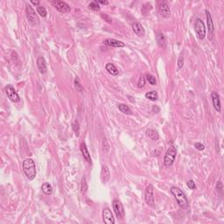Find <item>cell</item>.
I'll use <instances>...</instances> for the list:
<instances>
[{
  "instance_id": "1",
  "label": "cell",
  "mask_w": 224,
  "mask_h": 224,
  "mask_svg": "<svg viewBox=\"0 0 224 224\" xmlns=\"http://www.w3.org/2000/svg\"><path fill=\"white\" fill-rule=\"evenodd\" d=\"M23 171L29 180H33L36 176V166L32 158H26L23 161Z\"/></svg>"
},
{
  "instance_id": "2",
  "label": "cell",
  "mask_w": 224,
  "mask_h": 224,
  "mask_svg": "<svg viewBox=\"0 0 224 224\" xmlns=\"http://www.w3.org/2000/svg\"><path fill=\"white\" fill-rule=\"evenodd\" d=\"M171 193L174 196L175 200H177V203L180 206V208H182V209H186V208H188V205L189 204H188L187 198L185 195V193L180 188L173 187L171 188Z\"/></svg>"
},
{
  "instance_id": "3",
  "label": "cell",
  "mask_w": 224,
  "mask_h": 224,
  "mask_svg": "<svg viewBox=\"0 0 224 224\" xmlns=\"http://www.w3.org/2000/svg\"><path fill=\"white\" fill-rule=\"evenodd\" d=\"M176 155H177V149L174 145H171L168 147V149L166 151L165 158H164V164L166 166H171L174 162L175 161L176 158Z\"/></svg>"
},
{
  "instance_id": "4",
  "label": "cell",
  "mask_w": 224,
  "mask_h": 224,
  "mask_svg": "<svg viewBox=\"0 0 224 224\" xmlns=\"http://www.w3.org/2000/svg\"><path fill=\"white\" fill-rule=\"evenodd\" d=\"M194 30L200 40H203L206 36V28L200 18H196L194 22Z\"/></svg>"
},
{
  "instance_id": "5",
  "label": "cell",
  "mask_w": 224,
  "mask_h": 224,
  "mask_svg": "<svg viewBox=\"0 0 224 224\" xmlns=\"http://www.w3.org/2000/svg\"><path fill=\"white\" fill-rule=\"evenodd\" d=\"M144 200L147 205L151 207L154 206V193H153V187L152 185H148L145 188V193H144Z\"/></svg>"
},
{
  "instance_id": "6",
  "label": "cell",
  "mask_w": 224,
  "mask_h": 224,
  "mask_svg": "<svg viewBox=\"0 0 224 224\" xmlns=\"http://www.w3.org/2000/svg\"><path fill=\"white\" fill-rule=\"evenodd\" d=\"M26 18H27L28 21L33 25H37L40 21L39 17L36 14L35 11L33 10V8L30 5H26Z\"/></svg>"
},
{
  "instance_id": "7",
  "label": "cell",
  "mask_w": 224,
  "mask_h": 224,
  "mask_svg": "<svg viewBox=\"0 0 224 224\" xmlns=\"http://www.w3.org/2000/svg\"><path fill=\"white\" fill-rule=\"evenodd\" d=\"M52 5L58 10L60 12H62V13H67L71 11L70 6L67 4L66 2H63V1H59V0H54V1H52L51 2Z\"/></svg>"
},
{
  "instance_id": "8",
  "label": "cell",
  "mask_w": 224,
  "mask_h": 224,
  "mask_svg": "<svg viewBox=\"0 0 224 224\" xmlns=\"http://www.w3.org/2000/svg\"><path fill=\"white\" fill-rule=\"evenodd\" d=\"M112 207L113 209L116 213V216L118 218H123L125 216V209H124V206L121 203V201L119 200H114L112 202Z\"/></svg>"
},
{
  "instance_id": "9",
  "label": "cell",
  "mask_w": 224,
  "mask_h": 224,
  "mask_svg": "<svg viewBox=\"0 0 224 224\" xmlns=\"http://www.w3.org/2000/svg\"><path fill=\"white\" fill-rule=\"evenodd\" d=\"M5 92H6V95H7L8 98L11 102H18L20 101L19 96L18 95V93H17L16 90L14 89V88L11 85H7V87L5 88Z\"/></svg>"
},
{
  "instance_id": "10",
  "label": "cell",
  "mask_w": 224,
  "mask_h": 224,
  "mask_svg": "<svg viewBox=\"0 0 224 224\" xmlns=\"http://www.w3.org/2000/svg\"><path fill=\"white\" fill-rule=\"evenodd\" d=\"M102 221L106 224L115 223V218L109 208H106L102 210Z\"/></svg>"
},
{
  "instance_id": "11",
  "label": "cell",
  "mask_w": 224,
  "mask_h": 224,
  "mask_svg": "<svg viewBox=\"0 0 224 224\" xmlns=\"http://www.w3.org/2000/svg\"><path fill=\"white\" fill-rule=\"evenodd\" d=\"M158 12L159 14L164 18H168L170 16V13H171V11L169 8V5H167V3L163 1L160 3L159 6H158Z\"/></svg>"
},
{
  "instance_id": "12",
  "label": "cell",
  "mask_w": 224,
  "mask_h": 224,
  "mask_svg": "<svg viewBox=\"0 0 224 224\" xmlns=\"http://www.w3.org/2000/svg\"><path fill=\"white\" fill-rule=\"evenodd\" d=\"M211 98L212 102L214 105V108L217 112L221 111V101H220V96L216 91H213L211 93Z\"/></svg>"
},
{
  "instance_id": "13",
  "label": "cell",
  "mask_w": 224,
  "mask_h": 224,
  "mask_svg": "<svg viewBox=\"0 0 224 224\" xmlns=\"http://www.w3.org/2000/svg\"><path fill=\"white\" fill-rule=\"evenodd\" d=\"M102 43L105 46L112 47H124L125 46L124 42L115 40V39H107V40H104Z\"/></svg>"
},
{
  "instance_id": "14",
  "label": "cell",
  "mask_w": 224,
  "mask_h": 224,
  "mask_svg": "<svg viewBox=\"0 0 224 224\" xmlns=\"http://www.w3.org/2000/svg\"><path fill=\"white\" fill-rule=\"evenodd\" d=\"M132 29L134 33H136L138 37H144L145 34L144 29L139 22H134L132 24Z\"/></svg>"
},
{
  "instance_id": "15",
  "label": "cell",
  "mask_w": 224,
  "mask_h": 224,
  "mask_svg": "<svg viewBox=\"0 0 224 224\" xmlns=\"http://www.w3.org/2000/svg\"><path fill=\"white\" fill-rule=\"evenodd\" d=\"M81 151H82V153H83V158H84V159H85L86 161H88V163L91 164L92 162L91 157H90V154H89V150L87 148L85 143H82V144H81Z\"/></svg>"
},
{
  "instance_id": "16",
  "label": "cell",
  "mask_w": 224,
  "mask_h": 224,
  "mask_svg": "<svg viewBox=\"0 0 224 224\" xmlns=\"http://www.w3.org/2000/svg\"><path fill=\"white\" fill-rule=\"evenodd\" d=\"M37 67L40 70V72L41 74H46L47 73V63H46V60L43 57H40L37 60Z\"/></svg>"
},
{
  "instance_id": "17",
  "label": "cell",
  "mask_w": 224,
  "mask_h": 224,
  "mask_svg": "<svg viewBox=\"0 0 224 224\" xmlns=\"http://www.w3.org/2000/svg\"><path fill=\"white\" fill-rule=\"evenodd\" d=\"M109 177H110V173H109V168L106 166H102V171H101V179H102V182H107L109 180Z\"/></svg>"
},
{
  "instance_id": "18",
  "label": "cell",
  "mask_w": 224,
  "mask_h": 224,
  "mask_svg": "<svg viewBox=\"0 0 224 224\" xmlns=\"http://www.w3.org/2000/svg\"><path fill=\"white\" fill-rule=\"evenodd\" d=\"M206 16H207V23H208V28L209 33L213 34V33H214V23H213V19H212L211 14H210L209 11H208V10H206Z\"/></svg>"
},
{
  "instance_id": "19",
  "label": "cell",
  "mask_w": 224,
  "mask_h": 224,
  "mask_svg": "<svg viewBox=\"0 0 224 224\" xmlns=\"http://www.w3.org/2000/svg\"><path fill=\"white\" fill-rule=\"evenodd\" d=\"M157 42H158V45L162 47V48H166V40L165 35L163 33H157Z\"/></svg>"
},
{
  "instance_id": "20",
  "label": "cell",
  "mask_w": 224,
  "mask_h": 224,
  "mask_svg": "<svg viewBox=\"0 0 224 224\" xmlns=\"http://www.w3.org/2000/svg\"><path fill=\"white\" fill-rule=\"evenodd\" d=\"M41 189L42 192H43L44 193L47 194V195H50V194L53 193V187L51 186V184H49V183L47 182L44 183V184L42 185Z\"/></svg>"
},
{
  "instance_id": "21",
  "label": "cell",
  "mask_w": 224,
  "mask_h": 224,
  "mask_svg": "<svg viewBox=\"0 0 224 224\" xmlns=\"http://www.w3.org/2000/svg\"><path fill=\"white\" fill-rule=\"evenodd\" d=\"M117 108L119 109V110L125 114H127V115H131V109H130V107L126 104H124V103H120L117 105Z\"/></svg>"
},
{
  "instance_id": "22",
  "label": "cell",
  "mask_w": 224,
  "mask_h": 224,
  "mask_svg": "<svg viewBox=\"0 0 224 224\" xmlns=\"http://www.w3.org/2000/svg\"><path fill=\"white\" fill-rule=\"evenodd\" d=\"M106 69H107V71H108L110 75H118V70H117L116 67L115 66L114 64H112V63H108V64L106 65Z\"/></svg>"
},
{
  "instance_id": "23",
  "label": "cell",
  "mask_w": 224,
  "mask_h": 224,
  "mask_svg": "<svg viewBox=\"0 0 224 224\" xmlns=\"http://www.w3.org/2000/svg\"><path fill=\"white\" fill-rule=\"evenodd\" d=\"M146 134L149 136L150 138H151V140L156 141V140H158V138H159V136H158V132H157L156 131L152 130V129H148V130L146 131Z\"/></svg>"
},
{
  "instance_id": "24",
  "label": "cell",
  "mask_w": 224,
  "mask_h": 224,
  "mask_svg": "<svg viewBox=\"0 0 224 224\" xmlns=\"http://www.w3.org/2000/svg\"><path fill=\"white\" fill-rule=\"evenodd\" d=\"M145 97L150 101H156L158 99V93L156 91H150L145 94Z\"/></svg>"
},
{
  "instance_id": "25",
  "label": "cell",
  "mask_w": 224,
  "mask_h": 224,
  "mask_svg": "<svg viewBox=\"0 0 224 224\" xmlns=\"http://www.w3.org/2000/svg\"><path fill=\"white\" fill-rule=\"evenodd\" d=\"M89 8L90 9V10H93V11H99L100 5L99 4H98V2H97V0H95L92 3H90L89 5Z\"/></svg>"
},
{
  "instance_id": "26",
  "label": "cell",
  "mask_w": 224,
  "mask_h": 224,
  "mask_svg": "<svg viewBox=\"0 0 224 224\" xmlns=\"http://www.w3.org/2000/svg\"><path fill=\"white\" fill-rule=\"evenodd\" d=\"M37 11H38V13H39L42 18H45V17H47V10H46V8H45L44 6H42V5H40V6L37 7Z\"/></svg>"
},
{
  "instance_id": "27",
  "label": "cell",
  "mask_w": 224,
  "mask_h": 224,
  "mask_svg": "<svg viewBox=\"0 0 224 224\" xmlns=\"http://www.w3.org/2000/svg\"><path fill=\"white\" fill-rule=\"evenodd\" d=\"M146 79L148 81V83L151 85H156V79L153 75H151V74H147L146 75Z\"/></svg>"
},
{
  "instance_id": "28",
  "label": "cell",
  "mask_w": 224,
  "mask_h": 224,
  "mask_svg": "<svg viewBox=\"0 0 224 224\" xmlns=\"http://www.w3.org/2000/svg\"><path fill=\"white\" fill-rule=\"evenodd\" d=\"M75 89H76V90H77V91H79V92H83V86L81 85V83H80V81H79V79H78V78H75Z\"/></svg>"
},
{
  "instance_id": "29",
  "label": "cell",
  "mask_w": 224,
  "mask_h": 224,
  "mask_svg": "<svg viewBox=\"0 0 224 224\" xmlns=\"http://www.w3.org/2000/svg\"><path fill=\"white\" fill-rule=\"evenodd\" d=\"M73 130H74V131L75 132V134H76L77 136H79V134H80V126H79L78 121H76V120L73 123Z\"/></svg>"
},
{
  "instance_id": "30",
  "label": "cell",
  "mask_w": 224,
  "mask_h": 224,
  "mask_svg": "<svg viewBox=\"0 0 224 224\" xmlns=\"http://www.w3.org/2000/svg\"><path fill=\"white\" fill-rule=\"evenodd\" d=\"M87 189H88V187H87V183H86V179H85V177H83V180H82V187H81V191H82L83 193H86Z\"/></svg>"
},
{
  "instance_id": "31",
  "label": "cell",
  "mask_w": 224,
  "mask_h": 224,
  "mask_svg": "<svg viewBox=\"0 0 224 224\" xmlns=\"http://www.w3.org/2000/svg\"><path fill=\"white\" fill-rule=\"evenodd\" d=\"M144 85H145V78L143 75H141L139 80H138V87L141 89L143 87H144Z\"/></svg>"
},
{
  "instance_id": "32",
  "label": "cell",
  "mask_w": 224,
  "mask_h": 224,
  "mask_svg": "<svg viewBox=\"0 0 224 224\" xmlns=\"http://www.w3.org/2000/svg\"><path fill=\"white\" fill-rule=\"evenodd\" d=\"M187 187H188L190 189H192V190H193V189L196 188V185H195V183H194V181H193V180H188L187 183Z\"/></svg>"
},
{
  "instance_id": "33",
  "label": "cell",
  "mask_w": 224,
  "mask_h": 224,
  "mask_svg": "<svg viewBox=\"0 0 224 224\" xmlns=\"http://www.w3.org/2000/svg\"><path fill=\"white\" fill-rule=\"evenodd\" d=\"M194 147L197 150H199V151H203V150L205 149V146L201 143H199V142L194 144Z\"/></svg>"
},
{
  "instance_id": "34",
  "label": "cell",
  "mask_w": 224,
  "mask_h": 224,
  "mask_svg": "<svg viewBox=\"0 0 224 224\" xmlns=\"http://www.w3.org/2000/svg\"><path fill=\"white\" fill-rule=\"evenodd\" d=\"M183 66H184V57L180 56L179 60H178V67H179V68H181Z\"/></svg>"
},
{
  "instance_id": "35",
  "label": "cell",
  "mask_w": 224,
  "mask_h": 224,
  "mask_svg": "<svg viewBox=\"0 0 224 224\" xmlns=\"http://www.w3.org/2000/svg\"><path fill=\"white\" fill-rule=\"evenodd\" d=\"M101 17H102L103 19H105V21H107L108 23H111V22H112V19H111L107 14H105V13H102V14H101Z\"/></svg>"
},
{
  "instance_id": "36",
  "label": "cell",
  "mask_w": 224,
  "mask_h": 224,
  "mask_svg": "<svg viewBox=\"0 0 224 224\" xmlns=\"http://www.w3.org/2000/svg\"><path fill=\"white\" fill-rule=\"evenodd\" d=\"M31 3L33 4V5H37V7L38 6H40V1H31Z\"/></svg>"
},
{
  "instance_id": "37",
  "label": "cell",
  "mask_w": 224,
  "mask_h": 224,
  "mask_svg": "<svg viewBox=\"0 0 224 224\" xmlns=\"http://www.w3.org/2000/svg\"><path fill=\"white\" fill-rule=\"evenodd\" d=\"M98 4H102V5H108V1H102V0H97Z\"/></svg>"
},
{
  "instance_id": "38",
  "label": "cell",
  "mask_w": 224,
  "mask_h": 224,
  "mask_svg": "<svg viewBox=\"0 0 224 224\" xmlns=\"http://www.w3.org/2000/svg\"><path fill=\"white\" fill-rule=\"evenodd\" d=\"M216 189H219V190L222 189V182L221 181H219L218 185H216Z\"/></svg>"
}]
</instances>
